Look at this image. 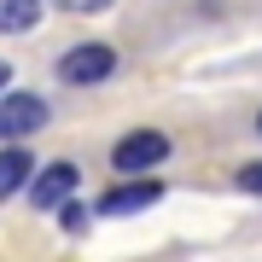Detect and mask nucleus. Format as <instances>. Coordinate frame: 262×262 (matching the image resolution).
I'll return each instance as SVG.
<instances>
[{
	"label": "nucleus",
	"mask_w": 262,
	"mask_h": 262,
	"mask_svg": "<svg viewBox=\"0 0 262 262\" xmlns=\"http://www.w3.org/2000/svg\"><path fill=\"white\" fill-rule=\"evenodd\" d=\"M41 128H47V99L6 88V94H0V140H6V146H24L29 134H41Z\"/></svg>",
	"instance_id": "1"
},
{
	"label": "nucleus",
	"mask_w": 262,
	"mask_h": 262,
	"mask_svg": "<svg viewBox=\"0 0 262 262\" xmlns=\"http://www.w3.org/2000/svg\"><path fill=\"white\" fill-rule=\"evenodd\" d=\"M163 158H169V134L158 128H134L111 146V169H122V175H151Z\"/></svg>",
	"instance_id": "2"
},
{
	"label": "nucleus",
	"mask_w": 262,
	"mask_h": 262,
	"mask_svg": "<svg viewBox=\"0 0 262 262\" xmlns=\"http://www.w3.org/2000/svg\"><path fill=\"white\" fill-rule=\"evenodd\" d=\"M111 70H117V47H105V41H82V47H70L58 58V82H70V88L105 82Z\"/></svg>",
	"instance_id": "3"
},
{
	"label": "nucleus",
	"mask_w": 262,
	"mask_h": 262,
	"mask_svg": "<svg viewBox=\"0 0 262 262\" xmlns=\"http://www.w3.org/2000/svg\"><path fill=\"white\" fill-rule=\"evenodd\" d=\"M76 181H82V169H76L70 158H64V163H47V169L35 175V187H29V204H35V210H58V204H70Z\"/></svg>",
	"instance_id": "4"
},
{
	"label": "nucleus",
	"mask_w": 262,
	"mask_h": 262,
	"mask_svg": "<svg viewBox=\"0 0 262 262\" xmlns=\"http://www.w3.org/2000/svg\"><path fill=\"white\" fill-rule=\"evenodd\" d=\"M163 198V181H122V187H111L99 198V215H134V210H146V204H158Z\"/></svg>",
	"instance_id": "5"
},
{
	"label": "nucleus",
	"mask_w": 262,
	"mask_h": 262,
	"mask_svg": "<svg viewBox=\"0 0 262 262\" xmlns=\"http://www.w3.org/2000/svg\"><path fill=\"white\" fill-rule=\"evenodd\" d=\"M35 175V163H29L24 146H0V204H6L12 192H24V181Z\"/></svg>",
	"instance_id": "6"
},
{
	"label": "nucleus",
	"mask_w": 262,
	"mask_h": 262,
	"mask_svg": "<svg viewBox=\"0 0 262 262\" xmlns=\"http://www.w3.org/2000/svg\"><path fill=\"white\" fill-rule=\"evenodd\" d=\"M41 18V0H0V35H24Z\"/></svg>",
	"instance_id": "7"
},
{
	"label": "nucleus",
	"mask_w": 262,
	"mask_h": 262,
	"mask_svg": "<svg viewBox=\"0 0 262 262\" xmlns=\"http://www.w3.org/2000/svg\"><path fill=\"white\" fill-rule=\"evenodd\" d=\"M233 181H239V192H251V198H262V163H245V169H239Z\"/></svg>",
	"instance_id": "8"
},
{
	"label": "nucleus",
	"mask_w": 262,
	"mask_h": 262,
	"mask_svg": "<svg viewBox=\"0 0 262 262\" xmlns=\"http://www.w3.org/2000/svg\"><path fill=\"white\" fill-rule=\"evenodd\" d=\"M58 222H64L70 233H82V227H88V210L82 204H58Z\"/></svg>",
	"instance_id": "9"
},
{
	"label": "nucleus",
	"mask_w": 262,
	"mask_h": 262,
	"mask_svg": "<svg viewBox=\"0 0 262 262\" xmlns=\"http://www.w3.org/2000/svg\"><path fill=\"white\" fill-rule=\"evenodd\" d=\"M53 6H58V12H82V18H88V12H105L111 0H53Z\"/></svg>",
	"instance_id": "10"
},
{
	"label": "nucleus",
	"mask_w": 262,
	"mask_h": 262,
	"mask_svg": "<svg viewBox=\"0 0 262 262\" xmlns=\"http://www.w3.org/2000/svg\"><path fill=\"white\" fill-rule=\"evenodd\" d=\"M6 88H12V64L0 58V94H6Z\"/></svg>",
	"instance_id": "11"
},
{
	"label": "nucleus",
	"mask_w": 262,
	"mask_h": 262,
	"mask_svg": "<svg viewBox=\"0 0 262 262\" xmlns=\"http://www.w3.org/2000/svg\"><path fill=\"white\" fill-rule=\"evenodd\" d=\"M256 134H262V111H256Z\"/></svg>",
	"instance_id": "12"
}]
</instances>
